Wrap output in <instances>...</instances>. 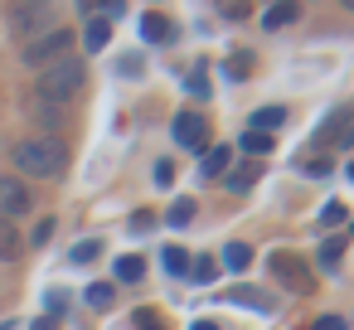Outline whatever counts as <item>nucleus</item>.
<instances>
[{
  "instance_id": "nucleus-1",
  "label": "nucleus",
  "mask_w": 354,
  "mask_h": 330,
  "mask_svg": "<svg viewBox=\"0 0 354 330\" xmlns=\"http://www.w3.org/2000/svg\"><path fill=\"white\" fill-rule=\"evenodd\" d=\"M10 161H15L20 175H35V180H59L68 170V151L49 136H20L10 146Z\"/></svg>"
},
{
  "instance_id": "nucleus-2",
  "label": "nucleus",
  "mask_w": 354,
  "mask_h": 330,
  "mask_svg": "<svg viewBox=\"0 0 354 330\" xmlns=\"http://www.w3.org/2000/svg\"><path fill=\"white\" fill-rule=\"evenodd\" d=\"M83 88H88V64H83L78 54H68V59L39 68V93H35V98H44V102H54V107H68Z\"/></svg>"
},
{
  "instance_id": "nucleus-3",
  "label": "nucleus",
  "mask_w": 354,
  "mask_h": 330,
  "mask_svg": "<svg viewBox=\"0 0 354 330\" xmlns=\"http://www.w3.org/2000/svg\"><path fill=\"white\" fill-rule=\"evenodd\" d=\"M267 267H272V277L281 282V291H291V296H310V291H315V277H310V267H306L301 253L277 248V253L267 257Z\"/></svg>"
},
{
  "instance_id": "nucleus-4",
  "label": "nucleus",
  "mask_w": 354,
  "mask_h": 330,
  "mask_svg": "<svg viewBox=\"0 0 354 330\" xmlns=\"http://www.w3.org/2000/svg\"><path fill=\"white\" fill-rule=\"evenodd\" d=\"M73 44H78V39H73V30H64V25H59V30H49V35L30 39V44L20 49V59H25L30 68H49V64L68 59V54H73Z\"/></svg>"
},
{
  "instance_id": "nucleus-5",
  "label": "nucleus",
  "mask_w": 354,
  "mask_h": 330,
  "mask_svg": "<svg viewBox=\"0 0 354 330\" xmlns=\"http://www.w3.org/2000/svg\"><path fill=\"white\" fill-rule=\"evenodd\" d=\"M49 30H59L54 25V6H35V0H25V6H10V35L15 39H39V35H49Z\"/></svg>"
},
{
  "instance_id": "nucleus-6",
  "label": "nucleus",
  "mask_w": 354,
  "mask_h": 330,
  "mask_svg": "<svg viewBox=\"0 0 354 330\" xmlns=\"http://www.w3.org/2000/svg\"><path fill=\"white\" fill-rule=\"evenodd\" d=\"M30 209H35L30 185H25L20 175H0V219H6V223H15V219H25Z\"/></svg>"
},
{
  "instance_id": "nucleus-7",
  "label": "nucleus",
  "mask_w": 354,
  "mask_h": 330,
  "mask_svg": "<svg viewBox=\"0 0 354 330\" xmlns=\"http://www.w3.org/2000/svg\"><path fill=\"white\" fill-rule=\"evenodd\" d=\"M315 141H320V146H354V102H339V107L320 122Z\"/></svg>"
},
{
  "instance_id": "nucleus-8",
  "label": "nucleus",
  "mask_w": 354,
  "mask_h": 330,
  "mask_svg": "<svg viewBox=\"0 0 354 330\" xmlns=\"http://www.w3.org/2000/svg\"><path fill=\"white\" fill-rule=\"evenodd\" d=\"M175 141L189 146V151H209V122L199 112H180L175 117Z\"/></svg>"
},
{
  "instance_id": "nucleus-9",
  "label": "nucleus",
  "mask_w": 354,
  "mask_h": 330,
  "mask_svg": "<svg viewBox=\"0 0 354 330\" xmlns=\"http://www.w3.org/2000/svg\"><path fill=\"white\" fill-rule=\"evenodd\" d=\"M223 301L248 306V311H262V315L277 306V296H272V291H262V286H233V291H223Z\"/></svg>"
},
{
  "instance_id": "nucleus-10",
  "label": "nucleus",
  "mask_w": 354,
  "mask_h": 330,
  "mask_svg": "<svg viewBox=\"0 0 354 330\" xmlns=\"http://www.w3.org/2000/svg\"><path fill=\"white\" fill-rule=\"evenodd\" d=\"M228 165H233V146H209L204 161H199V175H204V180H223Z\"/></svg>"
},
{
  "instance_id": "nucleus-11",
  "label": "nucleus",
  "mask_w": 354,
  "mask_h": 330,
  "mask_svg": "<svg viewBox=\"0 0 354 330\" xmlns=\"http://www.w3.org/2000/svg\"><path fill=\"white\" fill-rule=\"evenodd\" d=\"M286 127V107H257L252 117H248V131H262V136H272V131H281Z\"/></svg>"
},
{
  "instance_id": "nucleus-12",
  "label": "nucleus",
  "mask_w": 354,
  "mask_h": 330,
  "mask_svg": "<svg viewBox=\"0 0 354 330\" xmlns=\"http://www.w3.org/2000/svg\"><path fill=\"white\" fill-rule=\"evenodd\" d=\"M296 20H301V6H296V0H277V6L262 15L267 30H286V25H296Z\"/></svg>"
},
{
  "instance_id": "nucleus-13",
  "label": "nucleus",
  "mask_w": 354,
  "mask_h": 330,
  "mask_svg": "<svg viewBox=\"0 0 354 330\" xmlns=\"http://www.w3.org/2000/svg\"><path fill=\"white\" fill-rule=\"evenodd\" d=\"M30 117H35L44 131H59V127H64V107H54V102H44V98H30Z\"/></svg>"
},
{
  "instance_id": "nucleus-14",
  "label": "nucleus",
  "mask_w": 354,
  "mask_h": 330,
  "mask_svg": "<svg viewBox=\"0 0 354 330\" xmlns=\"http://www.w3.org/2000/svg\"><path fill=\"white\" fill-rule=\"evenodd\" d=\"M141 39H146V44H170V39H175V25L160 20V15H146V20H141Z\"/></svg>"
},
{
  "instance_id": "nucleus-15",
  "label": "nucleus",
  "mask_w": 354,
  "mask_h": 330,
  "mask_svg": "<svg viewBox=\"0 0 354 330\" xmlns=\"http://www.w3.org/2000/svg\"><path fill=\"white\" fill-rule=\"evenodd\" d=\"M107 39H112V25H107L102 15H88V30H83V44H88V54L107 49Z\"/></svg>"
},
{
  "instance_id": "nucleus-16",
  "label": "nucleus",
  "mask_w": 354,
  "mask_h": 330,
  "mask_svg": "<svg viewBox=\"0 0 354 330\" xmlns=\"http://www.w3.org/2000/svg\"><path fill=\"white\" fill-rule=\"evenodd\" d=\"M20 248H25V243H20V233H15L6 219H0V262H15V257H20Z\"/></svg>"
},
{
  "instance_id": "nucleus-17",
  "label": "nucleus",
  "mask_w": 354,
  "mask_h": 330,
  "mask_svg": "<svg viewBox=\"0 0 354 330\" xmlns=\"http://www.w3.org/2000/svg\"><path fill=\"white\" fill-rule=\"evenodd\" d=\"M248 262H252V248L248 243H228L223 248V267L228 272H248Z\"/></svg>"
},
{
  "instance_id": "nucleus-18",
  "label": "nucleus",
  "mask_w": 354,
  "mask_h": 330,
  "mask_svg": "<svg viewBox=\"0 0 354 330\" xmlns=\"http://www.w3.org/2000/svg\"><path fill=\"white\" fill-rule=\"evenodd\" d=\"M185 93L209 102V68H204V64H194V68H189V78H185Z\"/></svg>"
},
{
  "instance_id": "nucleus-19",
  "label": "nucleus",
  "mask_w": 354,
  "mask_h": 330,
  "mask_svg": "<svg viewBox=\"0 0 354 330\" xmlns=\"http://www.w3.org/2000/svg\"><path fill=\"white\" fill-rule=\"evenodd\" d=\"M339 257H344V238H320V267H325V272H335V267H339Z\"/></svg>"
},
{
  "instance_id": "nucleus-20",
  "label": "nucleus",
  "mask_w": 354,
  "mask_h": 330,
  "mask_svg": "<svg viewBox=\"0 0 354 330\" xmlns=\"http://www.w3.org/2000/svg\"><path fill=\"white\" fill-rule=\"evenodd\" d=\"M141 272H146V257H136V253L117 257V282H141Z\"/></svg>"
},
{
  "instance_id": "nucleus-21",
  "label": "nucleus",
  "mask_w": 354,
  "mask_h": 330,
  "mask_svg": "<svg viewBox=\"0 0 354 330\" xmlns=\"http://www.w3.org/2000/svg\"><path fill=\"white\" fill-rule=\"evenodd\" d=\"M214 6H218V20H248V10H252V0H214Z\"/></svg>"
},
{
  "instance_id": "nucleus-22",
  "label": "nucleus",
  "mask_w": 354,
  "mask_h": 330,
  "mask_svg": "<svg viewBox=\"0 0 354 330\" xmlns=\"http://www.w3.org/2000/svg\"><path fill=\"white\" fill-rule=\"evenodd\" d=\"M160 262H165V272H170V277H189V253H185V248H165V257H160Z\"/></svg>"
},
{
  "instance_id": "nucleus-23",
  "label": "nucleus",
  "mask_w": 354,
  "mask_h": 330,
  "mask_svg": "<svg viewBox=\"0 0 354 330\" xmlns=\"http://www.w3.org/2000/svg\"><path fill=\"white\" fill-rule=\"evenodd\" d=\"M214 272H218V262H214V257H189V277H185V282H204V286H209V282H214Z\"/></svg>"
},
{
  "instance_id": "nucleus-24",
  "label": "nucleus",
  "mask_w": 354,
  "mask_h": 330,
  "mask_svg": "<svg viewBox=\"0 0 354 330\" xmlns=\"http://www.w3.org/2000/svg\"><path fill=\"white\" fill-rule=\"evenodd\" d=\"M257 175H262V170H257V165H238V170H228V175H223V180H228V190H248V185H252V180H257Z\"/></svg>"
},
{
  "instance_id": "nucleus-25",
  "label": "nucleus",
  "mask_w": 354,
  "mask_h": 330,
  "mask_svg": "<svg viewBox=\"0 0 354 330\" xmlns=\"http://www.w3.org/2000/svg\"><path fill=\"white\" fill-rule=\"evenodd\" d=\"M243 151H248V156H267V151H272V136H262V131H243Z\"/></svg>"
},
{
  "instance_id": "nucleus-26",
  "label": "nucleus",
  "mask_w": 354,
  "mask_h": 330,
  "mask_svg": "<svg viewBox=\"0 0 354 330\" xmlns=\"http://www.w3.org/2000/svg\"><path fill=\"white\" fill-rule=\"evenodd\" d=\"M223 73H228V78H248V73H252V54H233V59L223 64Z\"/></svg>"
},
{
  "instance_id": "nucleus-27",
  "label": "nucleus",
  "mask_w": 354,
  "mask_h": 330,
  "mask_svg": "<svg viewBox=\"0 0 354 330\" xmlns=\"http://www.w3.org/2000/svg\"><path fill=\"white\" fill-rule=\"evenodd\" d=\"M131 325H136V330H165V325H160V315H156L151 306H141V311H131Z\"/></svg>"
},
{
  "instance_id": "nucleus-28",
  "label": "nucleus",
  "mask_w": 354,
  "mask_h": 330,
  "mask_svg": "<svg viewBox=\"0 0 354 330\" xmlns=\"http://www.w3.org/2000/svg\"><path fill=\"white\" fill-rule=\"evenodd\" d=\"M88 306H93V311H107V306H112V286H102V282L88 286Z\"/></svg>"
},
{
  "instance_id": "nucleus-29",
  "label": "nucleus",
  "mask_w": 354,
  "mask_h": 330,
  "mask_svg": "<svg viewBox=\"0 0 354 330\" xmlns=\"http://www.w3.org/2000/svg\"><path fill=\"white\" fill-rule=\"evenodd\" d=\"M194 219V199H175L170 204V223H189Z\"/></svg>"
},
{
  "instance_id": "nucleus-30",
  "label": "nucleus",
  "mask_w": 354,
  "mask_h": 330,
  "mask_svg": "<svg viewBox=\"0 0 354 330\" xmlns=\"http://www.w3.org/2000/svg\"><path fill=\"white\" fill-rule=\"evenodd\" d=\"M49 238H54V219H39V223H35V233H30V243H35V248H44Z\"/></svg>"
},
{
  "instance_id": "nucleus-31",
  "label": "nucleus",
  "mask_w": 354,
  "mask_h": 330,
  "mask_svg": "<svg viewBox=\"0 0 354 330\" xmlns=\"http://www.w3.org/2000/svg\"><path fill=\"white\" fill-rule=\"evenodd\" d=\"M97 253H102V243H93V238H88V243H78V248H73V262H93Z\"/></svg>"
},
{
  "instance_id": "nucleus-32",
  "label": "nucleus",
  "mask_w": 354,
  "mask_h": 330,
  "mask_svg": "<svg viewBox=\"0 0 354 330\" xmlns=\"http://www.w3.org/2000/svg\"><path fill=\"white\" fill-rule=\"evenodd\" d=\"M320 223H325V228H335V223H344V209H339V204H325V214H320Z\"/></svg>"
},
{
  "instance_id": "nucleus-33",
  "label": "nucleus",
  "mask_w": 354,
  "mask_h": 330,
  "mask_svg": "<svg viewBox=\"0 0 354 330\" xmlns=\"http://www.w3.org/2000/svg\"><path fill=\"white\" fill-rule=\"evenodd\" d=\"M315 330H349V325H344V315H320Z\"/></svg>"
},
{
  "instance_id": "nucleus-34",
  "label": "nucleus",
  "mask_w": 354,
  "mask_h": 330,
  "mask_svg": "<svg viewBox=\"0 0 354 330\" xmlns=\"http://www.w3.org/2000/svg\"><path fill=\"white\" fill-rule=\"evenodd\" d=\"M170 180H175V165L160 161V165H156V185H170Z\"/></svg>"
},
{
  "instance_id": "nucleus-35",
  "label": "nucleus",
  "mask_w": 354,
  "mask_h": 330,
  "mask_svg": "<svg viewBox=\"0 0 354 330\" xmlns=\"http://www.w3.org/2000/svg\"><path fill=\"white\" fill-rule=\"evenodd\" d=\"M127 10V0H102V20H112V15H122Z\"/></svg>"
},
{
  "instance_id": "nucleus-36",
  "label": "nucleus",
  "mask_w": 354,
  "mask_h": 330,
  "mask_svg": "<svg viewBox=\"0 0 354 330\" xmlns=\"http://www.w3.org/2000/svg\"><path fill=\"white\" fill-rule=\"evenodd\" d=\"M30 330H54V315H39V320H35Z\"/></svg>"
},
{
  "instance_id": "nucleus-37",
  "label": "nucleus",
  "mask_w": 354,
  "mask_h": 330,
  "mask_svg": "<svg viewBox=\"0 0 354 330\" xmlns=\"http://www.w3.org/2000/svg\"><path fill=\"white\" fill-rule=\"evenodd\" d=\"M189 330H218V325H214V320H194Z\"/></svg>"
},
{
  "instance_id": "nucleus-38",
  "label": "nucleus",
  "mask_w": 354,
  "mask_h": 330,
  "mask_svg": "<svg viewBox=\"0 0 354 330\" xmlns=\"http://www.w3.org/2000/svg\"><path fill=\"white\" fill-rule=\"evenodd\" d=\"M78 6H83V15H88V10H93V0H78Z\"/></svg>"
},
{
  "instance_id": "nucleus-39",
  "label": "nucleus",
  "mask_w": 354,
  "mask_h": 330,
  "mask_svg": "<svg viewBox=\"0 0 354 330\" xmlns=\"http://www.w3.org/2000/svg\"><path fill=\"white\" fill-rule=\"evenodd\" d=\"M339 6H344V10H349V15H354V0H339Z\"/></svg>"
},
{
  "instance_id": "nucleus-40",
  "label": "nucleus",
  "mask_w": 354,
  "mask_h": 330,
  "mask_svg": "<svg viewBox=\"0 0 354 330\" xmlns=\"http://www.w3.org/2000/svg\"><path fill=\"white\" fill-rule=\"evenodd\" d=\"M35 6H54V0H35Z\"/></svg>"
},
{
  "instance_id": "nucleus-41",
  "label": "nucleus",
  "mask_w": 354,
  "mask_h": 330,
  "mask_svg": "<svg viewBox=\"0 0 354 330\" xmlns=\"http://www.w3.org/2000/svg\"><path fill=\"white\" fill-rule=\"evenodd\" d=\"M349 180H354V165H349Z\"/></svg>"
},
{
  "instance_id": "nucleus-42",
  "label": "nucleus",
  "mask_w": 354,
  "mask_h": 330,
  "mask_svg": "<svg viewBox=\"0 0 354 330\" xmlns=\"http://www.w3.org/2000/svg\"><path fill=\"white\" fill-rule=\"evenodd\" d=\"M349 233H354V223H349Z\"/></svg>"
},
{
  "instance_id": "nucleus-43",
  "label": "nucleus",
  "mask_w": 354,
  "mask_h": 330,
  "mask_svg": "<svg viewBox=\"0 0 354 330\" xmlns=\"http://www.w3.org/2000/svg\"><path fill=\"white\" fill-rule=\"evenodd\" d=\"M296 6H301V0H296Z\"/></svg>"
}]
</instances>
